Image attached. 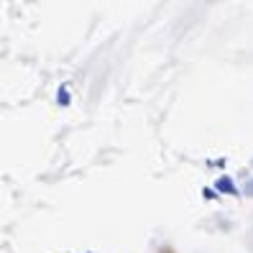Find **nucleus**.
<instances>
[{
    "label": "nucleus",
    "mask_w": 253,
    "mask_h": 253,
    "mask_svg": "<svg viewBox=\"0 0 253 253\" xmlns=\"http://www.w3.org/2000/svg\"><path fill=\"white\" fill-rule=\"evenodd\" d=\"M159 253H174V248H169V246H164V248H159Z\"/></svg>",
    "instance_id": "obj_1"
}]
</instances>
